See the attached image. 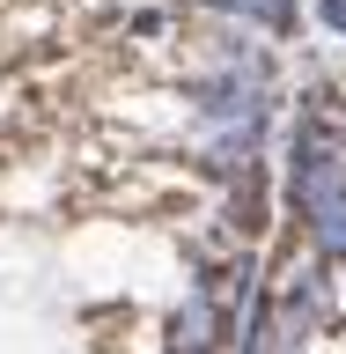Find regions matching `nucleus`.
I'll list each match as a JSON object with an SVG mask.
<instances>
[{
    "instance_id": "nucleus-1",
    "label": "nucleus",
    "mask_w": 346,
    "mask_h": 354,
    "mask_svg": "<svg viewBox=\"0 0 346 354\" xmlns=\"http://www.w3.org/2000/svg\"><path fill=\"white\" fill-rule=\"evenodd\" d=\"M287 214L302 229L309 259L346 266V140L325 118L295 126V148H287Z\"/></svg>"
},
{
    "instance_id": "nucleus-2",
    "label": "nucleus",
    "mask_w": 346,
    "mask_h": 354,
    "mask_svg": "<svg viewBox=\"0 0 346 354\" xmlns=\"http://www.w3.org/2000/svg\"><path fill=\"white\" fill-rule=\"evenodd\" d=\"M236 310L206 295V288H184L162 317V354H236Z\"/></svg>"
},
{
    "instance_id": "nucleus-3",
    "label": "nucleus",
    "mask_w": 346,
    "mask_h": 354,
    "mask_svg": "<svg viewBox=\"0 0 346 354\" xmlns=\"http://www.w3.org/2000/svg\"><path fill=\"white\" fill-rule=\"evenodd\" d=\"M325 22H331V30H346V0H325Z\"/></svg>"
}]
</instances>
